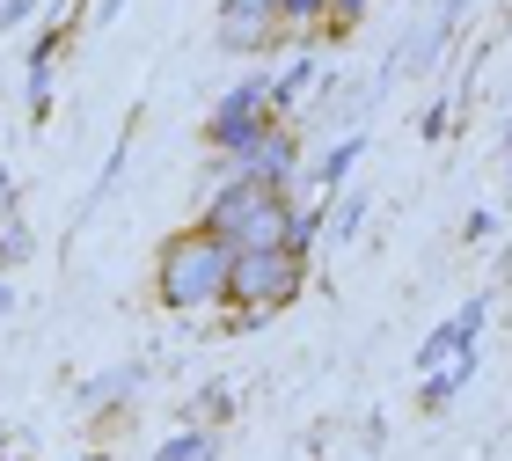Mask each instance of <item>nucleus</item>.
<instances>
[{"label":"nucleus","mask_w":512,"mask_h":461,"mask_svg":"<svg viewBox=\"0 0 512 461\" xmlns=\"http://www.w3.org/2000/svg\"><path fill=\"white\" fill-rule=\"evenodd\" d=\"M359 15H366V0H330V30H352Z\"/></svg>","instance_id":"nucleus-10"},{"label":"nucleus","mask_w":512,"mask_h":461,"mask_svg":"<svg viewBox=\"0 0 512 461\" xmlns=\"http://www.w3.org/2000/svg\"><path fill=\"white\" fill-rule=\"evenodd\" d=\"M293 169H300V140H293L286 125H271L249 154H227V161H220V176H227V183H264V191H286V176H293Z\"/></svg>","instance_id":"nucleus-4"},{"label":"nucleus","mask_w":512,"mask_h":461,"mask_svg":"<svg viewBox=\"0 0 512 461\" xmlns=\"http://www.w3.org/2000/svg\"><path fill=\"white\" fill-rule=\"evenodd\" d=\"M300 286H308V249H300V242H286V249H242L235 279H227V308L256 322V315L286 308Z\"/></svg>","instance_id":"nucleus-3"},{"label":"nucleus","mask_w":512,"mask_h":461,"mask_svg":"<svg viewBox=\"0 0 512 461\" xmlns=\"http://www.w3.org/2000/svg\"><path fill=\"white\" fill-rule=\"evenodd\" d=\"M8 308H15V286H8V279H0V315H8Z\"/></svg>","instance_id":"nucleus-11"},{"label":"nucleus","mask_w":512,"mask_h":461,"mask_svg":"<svg viewBox=\"0 0 512 461\" xmlns=\"http://www.w3.org/2000/svg\"><path fill=\"white\" fill-rule=\"evenodd\" d=\"M278 22L293 30H330V0H278Z\"/></svg>","instance_id":"nucleus-6"},{"label":"nucleus","mask_w":512,"mask_h":461,"mask_svg":"<svg viewBox=\"0 0 512 461\" xmlns=\"http://www.w3.org/2000/svg\"><path fill=\"white\" fill-rule=\"evenodd\" d=\"M22 257H30V235L8 220V227H0V264H22Z\"/></svg>","instance_id":"nucleus-9"},{"label":"nucleus","mask_w":512,"mask_h":461,"mask_svg":"<svg viewBox=\"0 0 512 461\" xmlns=\"http://www.w3.org/2000/svg\"><path fill=\"white\" fill-rule=\"evenodd\" d=\"M278 37H286L278 0H220V44L227 52H264Z\"/></svg>","instance_id":"nucleus-5"},{"label":"nucleus","mask_w":512,"mask_h":461,"mask_svg":"<svg viewBox=\"0 0 512 461\" xmlns=\"http://www.w3.org/2000/svg\"><path fill=\"white\" fill-rule=\"evenodd\" d=\"M227 279H235V242H220L213 227H191V235H176L169 249H161V264H154L161 301L183 308V315L220 308V301H227Z\"/></svg>","instance_id":"nucleus-1"},{"label":"nucleus","mask_w":512,"mask_h":461,"mask_svg":"<svg viewBox=\"0 0 512 461\" xmlns=\"http://www.w3.org/2000/svg\"><path fill=\"white\" fill-rule=\"evenodd\" d=\"M359 147H366V140H344V147H330V154H322V183H337L344 169H352V161H359Z\"/></svg>","instance_id":"nucleus-8"},{"label":"nucleus","mask_w":512,"mask_h":461,"mask_svg":"<svg viewBox=\"0 0 512 461\" xmlns=\"http://www.w3.org/2000/svg\"><path fill=\"white\" fill-rule=\"evenodd\" d=\"M308 81H315V66H308V59H300V66H286V74L271 81V110H286V103H300V96H308Z\"/></svg>","instance_id":"nucleus-7"},{"label":"nucleus","mask_w":512,"mask_h":461,"mask_svg":"<svg viewBox=\"0 0 512 461\" xmlns=\"http://www.w3.org/2000/svg\"><path fill=\"white\" fill-rule=\"evenodd\" d=\"M103 15H118V0H103Z\"/></svg>","instance_id":"nucleus-12"},{"label":"nucleus","mask_w":512,"mask_h":461,"mask_svg":"<svg viewBox=\"0 0 512 461\" xmlns=\"http://www.w3.org/2000/svg\"><path fill=\"white\" fill-rule=\"evenodd\" d=\"M205 227L220 242H235V257L242 249H286L300 235V205L286 191H264V183H220L205 205Z\"/></svg>","instance_id":"nucleus-2"}]
</instances>
